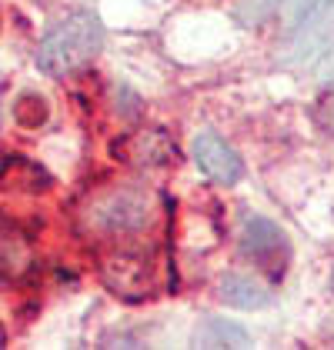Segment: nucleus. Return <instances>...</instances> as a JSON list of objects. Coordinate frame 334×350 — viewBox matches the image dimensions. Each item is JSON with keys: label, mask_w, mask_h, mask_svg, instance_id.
Returning <instances> with one entry per match:
<instances>
[{"label": "nucleus", "mask_w": 334, "mask_h": 350, "mask_svg": "<svg viewBox=\"0 0 334 350\" xmlns=\"http://www.w3.org/2000/svg\"><path fill=\"white\" fill-rule=\"evenodd\" d=\"M151 220H154V193L144 184H114V187L94 193L81 211L84 227L104 237L140 234Z\"/></svg>", "instance_id": "f257e3e1"}, {"label": "nucleus", "mask_w": 334, "mask_h": 350, "mask_svg": "<svg viewBox=\"0 0 334 350\" xmlns=\"http://www.w3.org/2000/svg\"><path fill=\"white\" fill-rule=\"evenodd\" d=\"M104 47V27L94 14H74L67 21H60L37 51V67L47 77H67L74 70H81L84 64H90L97 51Z\"/></svg>", "instance_id": "f03ea898"}, {"label": "nucleus", "mask_w": 334, "mask_h": 350, "mask_svg": "<svg viewBox=\"0 0 334 350\" xmlns=\"http://www.w3.org/2000/svg\"><path fill=\"white\" fill-rule=\"evenodd\" d=\"M101 280L124 300H140L157 291V267L147 254L111 250L101 257Z\"/></svg>", "instance_id": "7ed1b4c3"}, {"label": "nucleus", "mask_w": 334, "mask_h": 350, "mask_svg": "<svg viewBox=\"0 0 334 350\" xmlns=\"http://www.w3.org/2000/svg\"><path fill=\"white\" fill-rule=\"evenodd\" d=\"M294 51L314 57L334 44V0H291Z\"/></svg>", "instance_id": "20e7f679"}, {"label": "nucleus", "mask_w": 334, "mask_h": 350, "mask_svg": "<svg viewBox=\"0 0 334 350\" xmlns=\"http://www.w3.org/2000/svg\"><path fill=\"white\" fill-rule=\"evenodd\" d=\"M241 247L254 264H261L264 270H271L274 277L284 273V260H287V237L281 234V227H274L264 217H248L244 220V234H241Z\"/></svg>", "instance_id": "39448f33"}, {"label": "nucleus", "mask_w": 334, "mask_h": 350, "mask_svg": "<svg viewBox=\"0 0 334 350\" xmlns=\"http://www.w3.org/2000/svg\"><path fill=\"white\" fill-rule=\"evenodd\" d=\"M114 154L131 167H167L177 161V147H174L170 134L157 131V127L124 134L114 144Z\"/></svg>", "instance_id": "423d86ee"}, {"label": "nucleus", "mask_w": 334, "mask_h": 350, "mask_svg": "<svg viewBox=\"0 0 334 350\" xmlns=\"http://www.w3.org/2000/svg\"><path fill=\"white\" fill-rule=\"evenodd\" d=\"M194 161L197 167L218 180V184H237L241 180V157L234 147H227L218 134H197L194 137Z\"/></svg>", "instance_id": "0eeeda50"}, {"label": "nucleus", "mask_w": 334, "mask_h": 350, "mask_svg": "<svg viewBox=\"0 0 334 350\" xmlns=\"http://www.w3.org/2000/svg\"><path fill=\"white\" fill-rule=\"evenodd\" d=\"M0 187L3 190H21V193H40L51 187V177L40 163L27 157H7L0 167Z\"/></svg>", "instance_id": "6e6552de"}, {"label": "nucleus", "mask_w": 334, "mask_h": 350, "mask_svg": "<svg viewBox=\"0 0 334 350\" xmlns=\"http://www.w3.org/2000/svg\"><path fill=\"white\" fill-rule=\"evenodd\" d=\"M221 297H224V304H231V307H241V310L264 307V304L271 300V297H268V291H264L261 284H254L250 277H237V273H231V277L224 280Z\"/></svg>", "instance_id": "1a4fd4ad"}, {"label": "nucleus", "mask_w": 334, "mask_h": 350, "mask_svg": "<svg viewBox=\"0 0 334 350\" xmlns=\"http://www.w3.org/2000/svg\"><path fill=\"white\" fill-rule=\"evenodd\" d=\"M30 243L24 234H10V230H3L0 234V270L7 273V277H21L24 270L30 267Z\"/></svg>", "instance_id": "9d476101"}, {"label": "nucleus", "mask_w": 334, "mask_h": 350, "mask_svg": "<svg viewBox=\"0 0 334 350\" xmlns=\"http://www.w3.org/2000/svg\"><path fill=\"white\" fill-rule=\"evenodd\" d=\"M197 340L204 347H244L248 344V334L241 327H231V323H224V321H207L204 330L197 334Z\"/></svg>", "instance_id": "9b49d317"}, {"label": "nucleus", "mask_w": 334, "mask_h": 350, "mask_svg": "<svg viewBox=\"0 0 334 350\" xmlns=\"http://www.w3.org/2000/svg\"><path fill=\"white\" fill-rule=\"evenodd\" d=\"M314 124H318L324 134L334 137V90L321 94V97L314 100Z\"/></svg>", "instance_id": "f8f14e48"}, {"label": "nucleus", "mask_w": 334, "mask_h": 350, "mask_svg": "<svg viewBox=\"0 0 334 350\" xmlns=\"http://www.w3.org/2000/svg\"><path fill=\"white\" fill-rule=\"evenodd\" d=\"M284 0H244V7H241V14L248 17V21H264L268 14H274Z\"/></svg>", "instance_id": "ddd939ff"}, {"label": "nucleus", "mask_w": 334, "mask_h": 350, "mask_svg": "<svg viewBox=\"0 0 334 350\" xmlns=\"http://www.w3.org/2000/svg\"><path fill=\"white\" fill-rule=\"evenodd\" d=\"M3 340H7V334H3V327H0V347H3Z\"/></svg>", "instance_id": "4468645a"}]
</instances>
